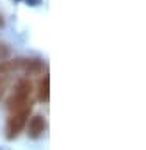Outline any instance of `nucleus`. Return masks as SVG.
Masks as SVG:
<instances>
[{
	"label": "nucleus",
	"mask_w": 146,
	"mask_h": 150,
	"mask_svg": "<svg viewBox=\"0 0 146 150\" xmlns=\"http://www.w3.org/2000/svg\"><path fill=\"white\" fill-rule=\"evenodd\" d=\"M30 111H32V105L25 107V109H20V111H14V112H9L7 125H6V136H7V139H14V138L20 136V132L25 129V125L29 122Z\"/></svg>",
	"instance_id": "f03ea898"
},
{
	"label": "nucleus",
	"mask_w": 146,
	"mask_h": 150,
	"mask_svg": "<svg viewBox=\"0 0 146 150\" xmlns=\"http://www.w3.org/2000/svg\"><path fill=\"white\" fill-rule=\"evenodd\" d=\"M38 100L41 104H46L50 100V77L46 73L39 79V84H38Z\"/></svg>",
	"instance_id": "423d86ee"
},
{
	"label": "nucleus",
	"mask_w": 146,
	"mask_h": 150,
	"mask_svg": "<svg viewBox=\"0 0 146 150\" xmlns=\"http://www.w3.org/2000/svg\"><path fill=\"white\" fill-rule=\"evenodd\" d=\"M46 130V122L43 116H32L30 122H27V134L36 139V138H41Z\"/></svg>",
	"instance_id": "39448f33"
},
{
	"label": "nucleus",
	"mask_w": 146,
	"mask_h": 150,
	"mask_svg": "<svg viewBox=\"0 0 146 150\" xmlns=\"http://www.w3.org/2000/svg\"><path fill=\"white\" fill-rule=\"evenodd\" d=\"M4 25V20H2V14H0V27H2Z\"/></svg>",
	"instance_id": "6e6552de"
},
{
	"label": "nucleus",
	"mask_w": 146,
	"mask_h": 150,
	"mask_svg": "<svg viewBox=\"0 0 146 150\" xmlns=\"http://www.w3.org/2000/svg\"><path fill=\"white\" fill-rule=\"evenodd\" d=\"M30 95H32V82L27 77H20V79L16 81L14 88H13L11 97L7 98V104H6L7 105V111L9 112H14V111L30 107L32 105Z\"/></svg>",
	"instance_id": "f257e3e1"
},
{
	"label": "nucleus",
	"mask_w": 146,
	"mask_h": 150,
	"mask_svg": "<svg viewBox=\"0 0 146 150\" xmlns=\"http://www.w3.org/2000/svg\"><path fill=\"white\" fill-rule=\"evenodd\" d=\"M18 61V71H22L25 75H38L43 71L45 63L41 59L36 57H27V59H16Z\"/></svg>",
	"instance_id": "20e7f679"
},
{
	"label": "nucleus",
	"mask_w": 146,
	"mask_h": 150,
	"mask_svg": "<svg viewBox=\"0 0 146 150\" xmlns=\"http://www.w3.org/2000/svg\"><path fill=\"white\" fill-rule=\"evenodd\" d=\"M9 55H11V48L7 45H4V43H0V63L6 61Z\"/></svg>",
	"instance_id": "0eeeda50"
},
{
	"label": "nucleus",
	"mask_w": 146,
	"mask_h": 150,
	"mask_svg": "<svg viewBox=\"0 0 146 150\" xmlns=\"http://www.w3.org/2000/svg\"><path fill=\"white\" fill-rule=\"evenodd\" d=\"M18 71V61L13 59V61H2L0 63V100L6 95V91L14 77V73Z\"/></svg>",
	"instance_id": "7ed1b4c3"
}]
</instances>
